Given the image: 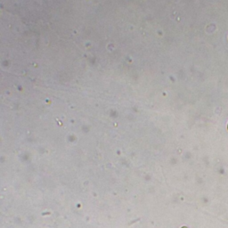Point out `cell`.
<instances>
[{
    "instance_id": "obj_1",
    "label": "cell",
    "mask_w": 228,
    "mask_h": 228,
    "mask_svg": "<svg viewBox=\"0 0 228 228\" xmlns=\"http://www.w3.org/2000/svg\"><path fill=\"white\" fill-rule=\"evenodd\" d=\"M182 228H188V227H187V226H183Z\"/></svg>"
},
{
    "instance_id": "obj_2",
    "label": "cell",
    "mask_w": 228,
    "mask_h": 228,
    "mask_svg": "<svg viewBox=\"0 0 228 228\" xmlns=\"http://www.w3.org/2000/svg\"><path fill=\"white\" fill-rule=\"evenodd\" d=\"M227 130H228V124H227Z\"/></svg>"
}]
</instances>
